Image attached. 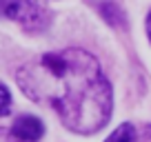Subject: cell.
Returning <instances> with one entry per match:
<instances>
[{
  "label": "cell",
  "instance_id": "obj_8",
  "mask_svg": "<svg viewBox=\"0 0 151 142\" xmlns=\"http://www.w3.org/2000/svg\"><path fill=\"white\" fill-rule=\"evenodd\" d=\"M147 133H149V136H151V127H149V129H147Z\"/></svg>",
  "mask_w": 151,
  "mask_h": 142
},
{
  "label": "cell",
  "instance_id": "obj_1",
  "mask_svg": "<svg viewBox=\"0 0 151 142\" xmlns=\"http://www.w3.org/2000/svg\"><path fill=\"white\" fill-rule=\"evenodd\" d=\"M16 80L27 98L49 104L76 133H96L111 118V85L98 60L82 49L45 53L20 67Z\"/></svg>",
  "mask_w": 151,
  "mask_h": 142
},
{
  "label": "cell",
  "instance_id": "obj_4",
  "mask_svg": "<svg viewBox=\"0 0 151 142\" xmlns=\"http://www.w3.org/2000/svg\"><path fill=\"white\" fill-rule=\"evenodd\" d=\"M133 140H136V129H133V124L124 122V124H120L104 142H133Z\"/></svg>",
  "mask_w": 151,
  "mask_h": 142
},
{
  "label": "cell",
  "instance_id": "obj_2",
  "mask_svg": "<svg viewBox=\"0 0 151 142\" xmlns=\"http://www.w3.org/2000/svg\"><path fill=\"white\" fill-rule=\"evenodd\" d=\"M0 14L20 22L29 31H40L47 27V9L40 0H0Z\"/></svg>",
  "mask_w": 151,
  "mask_h": 142
},
{
  "label": "cell",
  "instance_id": "obj_6",
  "mask_svg": "<svg viewBox=\"0 0 151 142\" xmlns=\"http://www.w3.org/2000/svg\"><path fill=\"white\" fill-rule=\"evenodd\" d=\"M0 142H20V140L11 136L9 129H0Z\"/></svg>",
  "mask_w": 151,
  "mask_h": 142
},
{
  "label": "cell",
  "instance_id": "obj_7",
  "mask_svg": "<svg viewBox=\"0 0 151 142\" xmlns=\"http://www.w3.org/2000/svg\"><path fill=\"white\" fill-rule=\"evenodd\" d=\"M147 36H149V40H151V11H149V16H147Z\"/></svg>",
  "mask_w": 151,
  "mask_h": 142
},
{
  "label": "cell",
  "instance_id": "obj_5",
  "mask_svg": "<svg viewBox=\"0 0 151 142\" xmlns=\"http://www.w3.org/2000/svg\"><path fill=\"white\" fill-rule=\"evenodd\" d=\"M9 111H11V93L0 82V115H9Z\"/></svg>",
  "mask_w": 151,
  "mask_h": 142
},
{
  "label": "cell",
  "instance_id": "obj_3",
  "mask_svg": "<svg viewBox=\"0 0 151 142\" xmlns=\"http://www.w3.org/2000/svg\"><path fill=\"white\" fill-rule=\"evenodd\" d=\"M11 136L18 138L20 142H38L45 136V124L36 115H18L11 124Z\"/></svg>",
  "mask_w": 151,
  "mask_h": 142
}]
</instances>
